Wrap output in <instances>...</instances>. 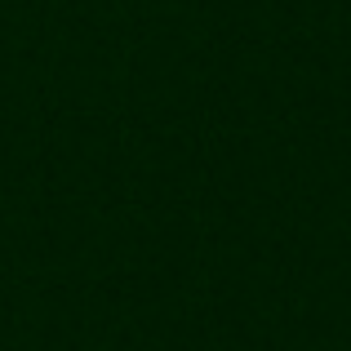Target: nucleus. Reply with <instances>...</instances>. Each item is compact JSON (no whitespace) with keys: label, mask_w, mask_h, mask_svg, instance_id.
Listing matches in <instances>:
<instances>
[]
</instances>
